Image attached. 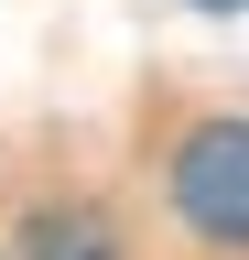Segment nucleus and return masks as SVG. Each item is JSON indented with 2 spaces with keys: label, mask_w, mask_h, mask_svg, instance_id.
I'll list each match as a JSON object with an SVG mask.
<instances>
[{
  "label": "nucleus",
  "mask_w": 249,
  "mask_h": 260,
  "mask_svg": "<svg viewBox=\"0 0 249 260\" xmlns=\"http://www.w3.org/2000/svg\"><path fill=\"white\" fill-rule=\"evenodd\" d=\"M173 217L206 249H249V119H195L173 141Z\"/></svg>",
  "instance_id": "f257e3e1"
},
{
  "label": "nucleus",
  "mask_w": 249,
  "mask_h": 260,
  "mask_svg": "<svg viewBox=\"0 0 249 260\" xmlns=\"http://www.w3.org/2000/svg\"><path fill=\"white\" fill-rule=\"evenodd\" d=\"M33 260H109V239H98V217H44Z\"/></svg>",
  "instance_id": "f03ea898"
},
{
  "label": "nucleus",
  "mask_w": 249,
  "mask_h": 260,
  "mask_svg": "<svg viewBox=\"0 0 249 260\" xmlns=\"http://www.w3.org/2000/svg\"><path fill=\"white\" fill-rule=\"evenodd\" d=\"M195 11H238V0H195Z\"/></svg>",
  "instance_id": "7ed1b4c3"
}]
</instances>
